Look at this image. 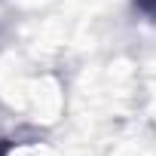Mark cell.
<instances>
[{
    "instance_id": "obj_1",
    "label": "cell",
    "mask_w": 156,
    "mask_h": 156,
    "mask_svg": "<svg viewBox=\"0 0 156 156\" xmlns=\"http://www.w3.org/2000/svg\"><path fill=\"white\" fill-rule=\"evenodd\" d=\"M135 3H138V9H141V12H147V16H153V19H156V0H135Z\"/></svg>"
}]
</instances>
